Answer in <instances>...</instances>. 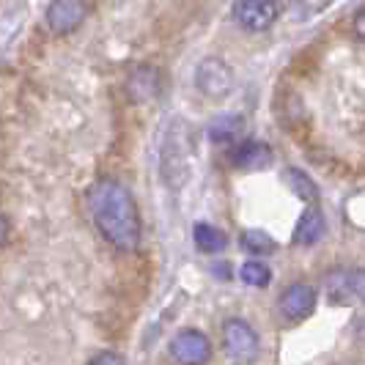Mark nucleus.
I'll return each mask as SVG.
<instances>
[{"label": "nucleus", "mask_w": 365, "mask_h": 365, "mask_svg": "<svg viewBox=\"0 0 365 365\" xmlns=\"http://www.w3.org/2000/svg\"><path fill=\"white\" fill-rule=\"evenodd\" d=\"M286 184L292 187V192L299 201H305L308 206H316V203H319V187H316V182H313L305 170L289 168V170H286Z\"/></svg>", "instance_id": "obj_14"}, {"label": "nucleus", "mask_w": 365, "mask_h": 365, "mask_svg": "<svg viewBox=\"0 0 365 365\" xmlns=\"http://www.w3.org/2000/svg\"><path fill=\"white\" fill-rule=\"evenodd\" d=\"M274 160V151L264 140H242L231 151V165L239 170H267Z\"/></svg>", "instance_id": "obj_10"}, {"label": "nucleus", "mask_w": 365, "mask_h": 365, "mask_svg": "<svg viewBox=\"0 0 365 365\" xmlns=\"http://www.w3.org/2000/svg\"><path fill=\"white\" fill-rule=\"evenodd\" d=\"M239 245H242V250L256 253V256H272L274 250H277V242H274L267 231H261V228H250V231H245L242 239H239Z\"/></svg>", "instance_id": "obj_15"}, {"label": "nucleus", "mask_w": 365, "mask_h": 365, "mask_svg": "<svg viewBox=\"0 0 365 365\" xmlns=\"http://www.w3.org/2000/svg\"><path fill=\"white\" fill-rule=\"evenodd\" d=\"M245 132V118L239 113H222V115H215L206 127V135L212 143H231V140H239Z\"/></svg>", "instance_id": "obj_12"}, {"label": "nucleus", "mask_w": 365, "mask_h": 365, "mask_svg": "<svg viewBox=\"0 0 365 365\" xmlns=\"http://www.w3.org/2000/svg\"><path fill=\"white\" fill-rule=\"evenodd\" d=\"M9 242V220L0 215V247Z\"/></svg>", "instance_id": "obj_21"}, {"label": "nucleus", "mask_w": 365, "mask_h": 365, "mask_svg": "<svg viewBox=\"0 0 365 365\" xmlns=\"http://www.w3.org/2000/svg\"><path fill=\"white\" fill-rule=\"evenodd\" d=\"M280 17L277 0H234V22L247 34L269 31Z\"/></svg>", "instance_id": "obj_4"}, {"label": "nucleus", "mask_w": 365, "mask_h": 365, "mask_svg": "<svg viewBox=\"0 0 365 365\" xmlns=\"http://www.w3.org/2000/svg\"><path fill=\"white\" fill-rule=\"evenodd\" d=\"M239 277H242V283L245 286H253V289H264V286H269V280H272V272H269V267L264 264V261H245L242 264V269H239Z\"/></svg>", "instance_id": "obj_16"}, {"label": "nucleus", "mask_w": 365, "mask_h": 365, "mask_svg": "<svg viewBox=\"0 0 365 365\" xmlns=\"http://www.w3.org/2000/svg\"><path fill=\"white\" fill-rule=\"evenodd\" d=\"M195 88L209 102H222L234 91V69L220 55H206L195 66Z\"/></svg>", "instance_id": "obj_2"}, {"label": "nucleus", "mask_w": 365, "mask_h": 365, "mask_svg": "<svg viewBox=\"0 0 365 365\" xmlns=\"http://www.w3.org/2000/svg\"><path fill=\"white\" fill-rule=\"evenodd\" d=\"M88 11H91V6L86 0H53L47 6L44 22L55 36H69L88 19Z\"/></svg>", "instance_id": "obj_5"}, {"label": "nucleus", "mask_w": 365, "mask_h": 365, "mask_svg": "<svg viewBox=\"0 0 365 365\" xmlns=\"http://www.w3.org/2000/svg\"><path fill=\"white\" fill-rule=\"evenodd\" d=\"M86 365H124V357H121V354H115V351H102V354L91 357Z\"/></svg>", "instance_id": "obj_20"}, {"label": "nucleus", "mask_w": 365, "mask_h": 365, "mask_svg": "<svg viewBox=\"0 0 365 365\" xmlns=\"http://www.w3.org/2000/svg\"><path fill=\"white\" fill-rule=\"evenodd\" d=\"M351 34H354L357 41H363L365 44V6H360L357 14H354V19H351Z\"/></svg>", "instance_id": "obj_19"}, {"label": "nucleus", "mask_w": 365, "mask_h": 365, "mask_svg": "<svg viewBox=\"0 0 365 365\" xmlns=\"http://www.w3.org/2000/svg\"><path fill=\"white\" fill-rule=\"evenodd\" d=\"M170 357L179 365H206L212 360V344L201 329H179L170 341Z\"/></svg>", "instance_id": "obj_6"}, {"label": "nucleus", "mask_w": 365, "mask_h": 365, "mask_svg": "<svg viewBox=\"0 0 365 365\" xmlns=\"http://www.w3.org/2000/svg\"><path fill=\"white\" fill-rule=\"evenodd\" d=\"M187 157H190V146H187V132H184L182 121H173V127L168 129L163 146V163H165V179L173 182V168H182V176L187 173Z\"/></svg>", "instance_id": "obj_9"}, {"label": "nucleus", "mask_w": 365, "mask_h": 365, "mask_svg": "<svg viewBox=\"0 0 365 365\" xmlns=\"http://www.w3.org/2000/svg\"><path fill=\"white\" fill-rule=\"evenodd\" d=\"M192 239H195V247H198L201 253H206V256L222 253V250L228 247V237L220 231L217 225H209V222H195Z\"/></svg>", "instance_id": "obj_13"}, {"label": "nucleus", "mask_w": 365, "mask_h": 365, "mask_svg": "<svg viewBox=\"0 0 365 365\" xmlns=\"http://www.w3.org/2000/svg\"><path fill=\"white\" fill-rule=\"evenodd\" d=\"M222 346L228 360L237 365H250L258 357V335L245 319H228L222 324Z\"/></svg>", "instance_id": "obj_3"}, {"label": "nucleus", "mask_w": 365, "mask_h": 365, "mask_svg": "<svg viewBox=\"0 0 365 365\" xmlns=\"http://www.w3.org/2000/svg\"><path fill=\"white\" fill-rule=\"evenodd\" d=\"M327 294L332 302H349V280L346 272H329L327 274Z\"/></svg>", "instance_id": "obj_17"}, {"label": "nucleus", "mask_w": 365, "mask_h": 365, "mask_svg": "<svg viewBox=\"0 0 365 365\" xmlns=\"http://www.w3.org/2000/svg\"><path fill=\"white\" fill-rule=\"evenodd\" d=\"M86 203H88L96 231L108 239L115 250L132 253L140 247L143 222H140L138 201L127 184L118 179H99L91 184Z\"/></svg>", "instance_id": "obj_1"}, {"label": "nucleus", "mask_w": 365, "mask_h": 365, "mask_svg": "<svg viewBox=\"0 0 365 365\" xmlns=\"http://www.w3.org/2000/svg\"><path fill=\"white\" fill-rule=\"evenodd\" d=\"M316 311V289L308 283H292L280 294V313L289 322H302Z\"/></svg>", "instance_id": "obj_8"}, {"label": "nucleus", "mask_w": 365, "mask_h": 365, "mask_svg": "<svg viewBox=\"0 0 365 365\" xmlns=\"http://www.w3.org/2000/svg\"><path fill=\"white\" fill-rule=\"evenodd\" d=\"M327 231V222L319 206H308L299 220H297V228H294V245H302V247H311L319 239L324 237Z\"/></svg>", "instance_id": "obj_11"}, {"label": "nucleus", "mask_w": 365, "mask_h": 365, "mask_svg": "<svg viewBox=\"0 0 365 365\" xmlns=\"http://www.w3.org/2000/svg\"><path fill=\"white\" fill-rule=\"evenodd\" d=\"M127 93L135 105H148L163 93V74L157 66H138L127 77Z\"/></svg>", "instance_id": "obj_7"}, {"label": "nucleus", "mask_w": 365, "mask_h": 365, "mask_svg": "<svg viewBox=\"0 0 365 365\" xmlns=\"http://www.w3.org/2000/svg\"><path fill=\"white\" fill-rule=\"evenodd\" d=\"M346 280H349V294L357 297L365 305V269H351V272H346Z\"/></svg>", "instance_id": "obj_18"}]
</instances>
